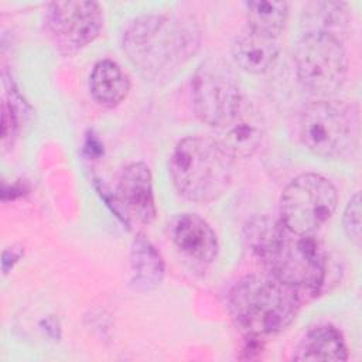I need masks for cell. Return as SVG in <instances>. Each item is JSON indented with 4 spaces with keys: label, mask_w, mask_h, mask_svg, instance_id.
Listing matches in <instances>:
<instances>
[{
    "label": "cell",
    "mask_w": 362,
    "mask_h": 362,
    "mask_svg": "<svg viewBox=\"0 0 362 362\" xmlns=\"http://www.w3.org/2000/svg\"><path fill=\"white\" fill-rule=\"evenodd\" d=\"M249 246L270 276L294 288L304 298L320 293L327 273L325 255L314 235H301L269 216L246 225Z\"/></svg>",
    "instance_id": "obj_1"
},
{
    "label": "cell",
    "mask_w": 362,
    "mask_h": 362,
    "mask_svg": "<svg viewBox=\"0 0 362 362\" xmlns=\"http://www.w3.org/2000/svg\"><path fill=\"white\" fill-rule=\"evenodd\" d=\"M201 34L187 18L150 14L132 21L123 34V49L148 79L171 75L199 48Z\"/></svg>",
    "instance_id": "obj_2"
},
{
    "label": "cell",
    "mask_w": 362,
    "mask_h": 362,
    "mask_svg": "<svg viewBox=\"0 0 362 362\" xmlns=\"http://www.w3.org/2000/svg\"><path fill=\"white\" fill-rule=\"evenodd\" d=\"M170 174L180 195L192 202H211L222 197L232 184L233 158L215 137L188 136L178 141Z\"/></svg>",
    "instance_id": "obj_3"
},
{
    "label": "cell",
    "mask_w": 362,
    "mask_h": 362,
    "mask_svg": "<svg viewBox=\"0 0 362 362\" xmlns=\"http://www.w3.org/2000/svg\"><path fill=\"white\" fill-rule=\"evenodd\" d=\"M303 300L298 291L272 276H246L229 294V311L238 328L262 337L287 328Z\"/></svg>",
    "instance_id": "obj_4"
},
{
    "label": "cell",
    "mask_w": 362,
    "mask_h": 362,
    "mask_svg": "<svg viewBox=\"0 0 362 362\" xmlns=\"http://www.w3.org/2000/svg\"><path fill=\"white\" fill-rule=\"evenodd\" d=\"M361 120L356 105L338 99L308 103L300 117V137L314 154L325 158L352 157L359 147Z\"/></svg>",
    "instance_id": "obj_5"
},
{
    "label": "cell",
    "mask_w": 362,
    "mask_h": 362,
    "mask_svg": "<svg viewBox=\"0 0 362 362\" xmlns=\"http://www.w3.org/2000/svg\"><path fill=\"white\" fill-rule=\"evenodd\" d=\"M338 194L334 184L314 173H305L284 188L280 198V222L301 235H315L334 215Z\"/></svg>",
    "instance_id": "obj_6"
},
{
    "label": "cell",
    "mask_w": 362,
    "mask_h": 362,
    "mask_svg": "<svg viewBox=\"0 0 362 362\" xmlns=\"http://www.w3.org/2000/svg\"><path fill=\"white\" fill-rule=\"evenodd\" d=\"M294 65L298 81L317 95H331L345 82L348 57L342 41L334 35L305 31L297 41Z\"/></svg>",
    "instance_id": "obj_7"
},
{
    "label": "cell",
    "mask_w": 362,
    "mask_h": 362,
    "mask_svg": "<svg viewBox=\"0 0 362 362\" xmlns=\"http://www.w3.org/2000/svg\"><path fill=\"white\" fill-rule=\"evenodd\" d=\"M243 102L239 82L232 68L221 58L204 61L192 79L195 115L206 124L222 127Z\"/></svg>",
    "instance_id": "obj_8"
},
{
    "label": "cell",
    "mask_w": 362,
    "mask_h": 362,
    "mask_svg": "<svg viewBox=\"0 0 362 362\" xmlns=\"http://www.w3.org/2000/svg\"><path fill=\"white\" fill-rule=\"evenodd\" d=\"M48 28L66 51L90 44L103 27V13L96 1H54L48 4Z\"/></svg>",
    "instance_id": "obj_9"
},
{
    "label": "cell",
    "mask_w": 362,
    "mask_h": 362,
    "mask_svg": "<svg viewBox=\"0 0 362 362\" xmlns=\"http://www.w3.org/2000/svg\"><path fill=\"white\" fill-rule=\"evenodd\" d=\"M264 133L266 122L262 112L253 102L243 99L236 115L218 129L215 139L233 160L247 158L260 147Z\"/></svg>",
    "instance_id": "obj_10"
},
{
    "label": "cell",
    "mask_w": 362,
    "mask_h": 362,
    "mask_svg": "<svg viewBox=\"0 0 362 362\" xmlns=\"http://www.w3.org/2000/svg\"><path fill=\"white\" fill-rule=\"evenodd\" d=\"M170 233L174 245L188 257L199 263H211L218 255V239L209 223L197 214L177 215Z\"/></svg>",
    "instance_id": "obj_11"
},
{
    "label": "cell",
    "mask_w": 362,
    "mask_h": 362,
    "mask_svg": "<svg viewBox=\"0 0 362 362\" xmlns=\"http://www.w3.org/2000/svg\"><path fill=\"white\" fill-rule=\"evenodd\" d=\"M119 195L124 208L139 222L148 225L156 219L153 178L147 164L132 163L123 168L119 178Z\"/></svg>",
    "instance_id": "obj_12"
},
{
    "label": "cell",
    "mask_w": 362,
    "mask_h": 362,
    "mask_svg": "<svg viewBox=\"0 0 362 362\" xmlns=\"http://www.w3.org/2000/svg\"><path fill=\"white\" fill-rule=\"evenodd\" d=\"M232 57L236 65L243 71L250 74H264L277 61V38L247 30L236 37L232 45Z\"/></svg>",
    "instance_id": "obj_13"
},
{
    "label": "cell",
    "mask_w": 362,
    "mask_h": 362,
    "mask_svg": "<svg viewBox=\"0 0 362 362\" xmlns=\"http://www.w3.org/2000/svg\"><path fill=\"white\" fill-rule=\"evenodd\" d=\"M89 89L96 103L103 107H115L126 99L130 83L119 64L112 59H100L92 68Z\"/></svg>",
    "instance_id": "obj_14"
},
{
    "label": "cell",
    "mask_w": 362,
    "mask_h": 362,
    "mask_svg": "<svg viewBox=\"0 0 362 362\" xmlns=\"http://www.w3.org/2000/svg\"><path fill=\"white\" fill-rule=\"evenodd\" d=\"M294 361H346L348 351L342 334L331 325L310 329L293 356Z\"/></svg>",
    "instance_id": "obj_15"
},
{
    "label": "cell",
    "mask_w": 362,
    "mask_h": 362,
    "mask_svg": "<svg viewBox=\"0 0 362 362\" xmlns=\"http://www.w3.org/2000/svg\"><path fill=\"white\" fill-rule=\"evenodd\" d=\"M132 286L148 291L156 288L164 276V262L153 243L139 233L132 246Z\"/></svg>",
    "instance_id": "obj_16"
},
{
    "label": "cell",
    "mask_w": 362,
    "mask_h": 362,
    "mask_svg": "<svg viewBox=\"0 0 362 362\" xmlns=\"http://www.w3.org/2000/svg\"><path fill=\"white\" fill-rule=\"evenodd\" d=\"M304 24L307 31H317L334 35L341 40V35L348 27V10L345 3L339 1H313L303 10Z\"/></svg>",
    "instance_id": "obj_17"
},
{
    "label": "cell",
    "mask_w": 362,
    "mask_h": 362,
    "mask_svg": "<svg viewBox=\"0 0 362 362\" xmlns=\"http://www.w3.org/2000/svg\"><path fill=\"white\" fill-rule=\"evenodd\" d=\"M245 6L249 30L272 38L280 35L288 17V4L286 1L257 0L247 1Z\"/></svg>",
    "instance_id": "obj_18"
},
{
    "label": "cell",
    "mask_w": 362,
    "mask_h": 362,
    "mask_svg": "<svg viewBox=\"0 0 362 362\" xmlns=\"http://www.w3.org/2000/svg\"><path fill=\"white\" fill-rule=\"evenodd\" d=\"M342 225L348 239L359 245L361 243V195L359 192H355L349 198L344 209Z\"/></svg>",
    "instance_id": "obj_19"
},
{
    "label": "cell",
    "mask_w": 362,
    "mask_h": 362,
    "mask_svg": "<svg viewBox=\"0 0 362 362\" xmlns=\"http://www.w3.org/2000/svg\"><path fill=\"white\" fill-rule=\"evenodd\" d=\"M3 115H1V139L3 143H6L10 137L14 136L16 129H17V117L14 113V107L11 103H8L7 100L3 102L1 106Z\"/></svg>",
    "instance_id": "obj_20"
}]
</instances>
